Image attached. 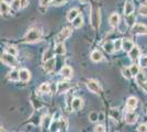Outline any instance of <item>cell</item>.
I'll list each match as a JSON object with an SVG mask.
<instances>
[{
  "instance_id": "cell-27",
  "label": "cell",
  "mask_w": 147,
  "mask_h": 132,
  "mask_svg": "<svg viewBox=\"0 0 147 132\" xmlns=\"http://www.w3.org/2000/svg\"><path fill=\"white\" fill-rule=\"evenodd\" d=\"M9 10H10V6L7 2H5V1H1V6H0V11H1V13L6 14V13L9 12Z\"/></svg>"
},
{
  "instance_id": "cell-30",
  "label": "cell",
  "mask_w": 147,
  "mask_h": 132,
  "mask_svg": "<svg viewBox=\"0 0 147 132\" xmlns=\"http://www.w3.org/2000/svg\"><path fill=\"white\" fill-rule=\"evenodd\" d=\"M6 51H7L6 53L12 55V56H17V55H18V51H17V49H16L14 46H8L6 49Z\"/></svg>"
},
{
  "instance_id": "cell-16",
  "label": "cell",
  "mask_w": 147,
  "mask_h": 132,
  "mask_svg": "<svg viewBox=\"0 0 147 132\" xmlns=\"http://www.w3.org/2000/svg\"><path fill=\"white\" fill-rule=\"evenodd\" d=\"M82 107V99L79 97H76L73 99V104H71V108L74 110H79Z\"/></svg>"
},
{
  "instance_id": "cell-22",
  "label": "cell",
  "mask_w": 147,
  "mask_h": 132,
  "mask_svg": "<svg viewBox=\"0 0 147 132\" xmlns=\"http://www.w3.org/2000/svg\"><path fill=\"white\" fill-rule=\"evenodd\" d=\"M54 54H55V52H54L53 50H51V49L46 50L43 55V61L44 62H47V61H49V60L54 58Z\"/></svg>"
},
{
  "instance_id": "cell-2",
  "label": "cell",
  "mask_w": 147,
  "mask_h": 132,
  "mask_svg": "<svg viewBox=\"0 0 147 132\" xmlns=\"http://www.w3.org/2000/svg\"><path fill=\"white\" fill-rule=\"evenodd\" d=\"M90 21H91V25L93 26V29H98L100 25V10L96 7H93L91 9Z\"/></svg>"
},
{
  "instance_id": "cell-4",
  "label": "cell",
  "mask_w": 147,
  "mask_h": 132,
  "mask_svg": "<svg viewBox=\"0 0 147 132\" xmlns=\"http://www.w3.org/2000/svg\"><path fill=\"white\" fill-rule=\"evenodd\" d=\"M1 62L3 64H6L8 66H11V67H14L17 65V60L16 57L8 54V53H5L1 55Z\"/></svg>"
},
{
  "instance_id": "cell-31",
  "label": "cell",
  "mask_w": 147,
  "mask_h": 132,
  "mask_svg": "<svg viewBox=\"0 0 147 132\" xmlns=\"http://www.w3.org/2000/svg\"><path fill=\"white\" fill-rule=\"evenodd\" d=\"M129 70H131V73H132V75L133 76H136L140 74V68H138V66L137 65H131V67H129Z\"/></svg>"
},
{
  "instance_id": "cell-26",
  "label": "cell",
  "mask_w": 147,
  "mask_h": 132,
  "mask_svg": "<svg viewBox=\"0 0 147 132\" xmlns=\"http://www.w3.org/2000/svg\"><path fill=\"white\" fill-rule=\"evenodd\" d=\"M135 78H136V83H137L138 85H141V86L144 84V83H146L145 82V81H146V76H145L144 73H140Z\"/></svg>"
},
{
  "instance_id": "cell-5",
  "label": "cell",
  "mask_w": 147,
  "mask_h": 132,
  "mask_svg": "<svg viewBox=\"0 0 147 132\" xmlns=\"http://www.w3.org/2000/svg\"><path fill=\"white\" fill-rule=\"evenodd\" d=\"M87 88L93 94H99L100 93V86H99L98 83L94 82V81H89L87 83Z\"/></svg>"
},
{
  "instance_id": "cell-38",
  "label": "cell",
  "mask_w": 147,
  "mask_h": 132,
  "mask_svg": "<svg viewBox=\"0 0 147 132\" xmlns=\"http://www.w3.org/2000/svg\"><path fill=\"white\" fill-rule=\"evenodd\" d=\"M140 14L147 16V5H142L141 8H140Z\"/></svg>"
},
{
  "instance_id": "cell-1",
  "label": "cell",
  "mask_w": 147,
  "mask_h": 132,
  "mask_svg": "<svg viewBox=\"0 0 147 132\" xmlns=\"http://www.w3.org/2000/svg\"><path fill=\"white\" fill-rule=\"evenodd\" d=\"M42 38V31L38 29H31L30 31L25 34L24 41L28 43H34L40 41Z\"/></svg>"
},
{
  "instance_id": "cell-21",
  "label": "cell",
  "mask_w": 147,
  "mask_h": 132,
  "mask_svg": "<svg viewBox=\"0 0 147 132\" xmlns=\"http://www.w3.org/2000/svg\"><path fill=\"white\" fill-rule=\"evenodd\" d=\"M59 129H61V120H59V121H58V120H54V121H52L51 127H49L51 132H57Z\"/></svg>"
},
{
  "instance_id": "cell-17",
  "label": "cell",
  "mask_w": 147,
  "mask_h": 132,
  "mask_svg": "<svg viewBox=\"0 0 147 132\" xmlns=\"http://www.w3.org/2000/svg\"><path fill=\"white\" fill-rule=\"evenodd\" d=\"M133 12H134V6H133V3L131 1H127L125 3V6H124V14L125 16H129Z\"/></svg>"
},
{
  "instance_id": "cell-12",
  "label": "cell",
  "mask_w": 147,
  "mask_h": 132,
  "mask_svg": "<svg viewBox=\"0 0 147 132\" xmlns=\"http://www.w3.org/2000/svg\"><path fill=\"white\" fill-rule=\"evenodd\" d=\"M55 63L56 62L54 58H52V60H49L47 62H45V64H44V70L47 72V73L54 70V68H55Z\"/></svg>"
},
{
  "instance_id": "cell-23",
  "label": "cell",
  "mask_w": 147,
  "mask_h": 132,
  "mask_svg": "<svg viewBox=\"0 0 147 132\" xmlns=\"http://www.w3.org/2000/svg\"><path fill=\"white\" fill-rule=\"evenodd\" d=\"M125 20H126V23H127V25L129 26H134L136 23H135V21H136V17H135L134 13H132V14H129V16H126V18H125Z\"/></svg>"
},
{
  "instance_id": "cell-7",
  "label": "cell",
  "mask_w": 147,
  "mask_h": 132,
  "mask_svg": "<svg viewBox=\"0 0 147 132\" xmlns=\"http://www.w3.org/2000/svg\"><path fill=\"white\" fill-rule=\"evenodd\" d=\"M69 88H70V85H69V83L67 82H61L57 84V93L58 94H63V93H66L69 90Z\"/></svg>"
},
{
  "instance_id": "cell-9",
  "label": "cell",
  "mask_w": 147,
  "mask_h": 132,
  "mask_svg": "<svg viewBox=\"0 0 147 132\" xmlns=\"http://www.w3.org/2000/svg\"><path fill=\"white\" fill-rule=\"evenodd\" d=\"M137 105V99L135 97H129L127 101H126V108H127V111H133Z\"/></svg>"
},
{
  "instance_id": "cell-6",
  "label": "cell",
  "mask_w": 147,
  "mask_h": 132,
  "mask_svg": "<svg viewBox=\"0 0 147 132\" xmlns=\"http://www.w3.org/2000/svg\"><path fill=\"white\" fill-rule=\"evenodd\" d=\"M133 33L135 34H146L147 33V26L141 23H136L133 26Z\"/></svg>"
},
{
  "instance_id": "cell-42",
  "label": "cell",
  "mask_w": 147,
  "mask_h": 132,
  "mask_svg": "<svg viewBox=\"0 0 147 132\" xmlns=\"http://www.w3.org/2000/svg\"><path fill=\"white\" fill-rule=\"evenodd\" d=\"M29 5V0H20V6H21V8L23 9V8H25V7Z\"/></svg>"
},
{
  "instance_id": "cell-8",
  "label": "cell",
  "mask_w": 147,
  "mask_h": 132,
  "mask_svg": "<svg viewBox=\"0 0 147 132\" xmlns=\"http://www.w3.org/2000/svg\"><path fill=\"white\" fill-rule=\"evenodd\" d=\"M19 75H20V81L21 82H29L31 78V73L25 68L21 69L19 72Z\"/></svg>"
},
{
  "instance_id": "cell-41",
  "label": "cell",
  "mask_w": 147,
  "mask_h": 132,
  "mask_svg": "<svg viewBox=\"0 0 147 132\" xmlns=\"http://www.w3.org/2000/svg\"><path fill=\"white\" fill-rule=\"evenodd\" d=\"M137 131L138 132H147V126L146 125H141V126L137 128Z\"/></svg>"
},
{
  "instance_id": "cell-18",
  "label": "cell",
  "mask_w": 147,
  "mask_h": 132,
  "mask_svg": "<svg viewBox=\"0 0 147 132\" xmlns=\"http://www.w3.org/2000/svg\"><path fill=\"white\" fill-rule=\"evenodd\" d=\"M103 49H104V51H105L107 53H109V54L113 53V52L115 51V49H114V42H111V41L105 42L103 45Z\"/></svg>"
},
{
  "instance_id": "cell-43",
  "label": "cell",
  "mask_w": 147,
  "mask_h": 132,
  "mask_svg": "<svg viewBox=\"0 0 147 132\" xmlns=\"http://www.w3.org/2000/svg\"><path fill=\"white\" fill-rule=\"evenodd\" d=\"M65 2H66V0H54L55 6H61V5H64Z\"/></svg>"
},
{
  "instance_id": "cell-45",
  "label": "cell",
  "mask_w": 147,
  "mask_h": 132,
  "mask_svg": "<svg viewBox=\"0 0 147 132\" xmlns=\"http://www.w3.org/2000/svg\"><path fill=\"white\" fill-rule=\"evenodd\" d=\"M141 1H142V2H143V3H144V2H146L147 0H141Z\"/></svg>"
},
{
  "instance_id": "cell-15",
  "label": "cell",
  "mask_w": 147,
  "mask_h": 132,
  "mask_svg": "<svg viewBox=\"0 0 147 132\" xmlns=\"http://www.w3.org/2000/svg\"><path fill=\"white\" fill-rule=\"evenodd\" d=\"M134 46H135L134 43H133L131 40H127V39L123 40V47H122V50H124L125 52H127V53H129V51L132 50Z\"/></svg>"
},
{
  "instance_id": "cell-14",
  "label": "cell",
  "mask_w": 147,
  "mask_h": 132,
  "mask_svg": "<svg viewBox=\"0 0 147 132\" xmlns=\"http://www.w3.org/2000/svg\"><path fill=\"white\" fill-rule=\"evenodd\" d=\"M61 75L64 78H70L73 76V70H71V68L69 66H64L61 69Z\"/></svg>"
},
{
  "instance_id": "cell-29",
  "label": "cell",
  "mask_w": 147,
  "mask_h": 132,
  "mask_svg": "<svg viewBox=\"0 0 147 132\" xmlns=\"http://www.w3.org/2000/svg\"><path fill=\"white\" fill-rule=\"evenodd\" d=\"M9 79L10 81H18V79H20V75H19V72H17V70H12L10 74H9Z\"/></svg>"
},
{
  "instance_id": "cell-36",
  "label": "cell",
  "mask_w": 147,
  "mask_h": 132,
  "mask_svg": "<svg viewBox=\"0 0 147 132\" xmlns=\"http://www.w3.org/2000/svg\"><path fill=\"white\" fill-rule=\"evenodd\" d=\"M11 8H13L14 10L20 9L21 8V6H20V0H13L12 3H11Z\"/></svg>"
},
{
  "instance_id": "cell-32",
  "label": "cell",
  "mask_w": 147,
  "mask_h": 132,
  "mask_svg": "<svg viewBox=\"0 0 147 132\" xmlns=\"http://www.w3.org/2000/svg\"><path fill=\"white\" fill-rule=\"evenodd\" d=\"M122 47H123V40H121V39L115 40L114 41V49H115V51L122 50Z\"/></svg>"
},
{
  "instance_id": "cell-44",
  "label": "cell",
  "mask_w": 147,
  "mask_h": 132,
  "mask_svg": "<svg viewBox=\"0 0 147 132\" xmlns=\"http://www.w3.org/2000/svg\"><path fill=\"white\" fill-rule=\"evenodd\" d=\"M141 87L143 88V90H144V91H145V93H147V83H144V84H143V85H142Z\"/></svg>"
},
{
  "instance_id": "cell-10",
  "label": "cell",
  "mask_w": 147,
  "mask_h": 132,
  "mask_svg": "<svg viewBox=\"0 0 147 132\" xmlns=\"http://www.w3.org/2000/svg\"><path fill=\"white\" fill-rule=\"evenodd\" d=\"M136 119H137L136 114H135L134 112H132V111H127L126 114H125V122L129 123V125L135 123V122H136Z\"/></svg>"
},
{
  "instance_id": "cell-33",
  "label": "cell",
  "mask_w": 147,
  "mask_h": 132,
  "mask_svg": "<svg viewBox=\"0 0 147 132\" xmlns=\"http://www.w3.org/2000/svg\"><path fill=\"white\" fill-rule=\"evenodd\" d=\"M122 75L126 78V79H131L132 78V73H131V70L129 68H122Z\"/></svg>"
},
{
  "instance_id": "cell-39",
  "label": "cell",
  "mask_w": 147,
  "mask_h": 132,
  "mask_svg": "<svg viewBox=\"0 0 147 132\" xmlns=\"http://www.w3.org/2000/svg\"><path fill=\"white\" fill-rule=\"evenodd\" d=\"M52 2V0H40V5L41 7H47Z\"/></svg>"
},
{
  "instance_id": "cell-13",
  "label": "cell",
  "mask_w": 147,
  "mask_h": 132,
  "mask_svg": "<svg viewBox=\"0 0 147 132\" xmlns=\"http://www.w3.org/2000/svg\"><path fill=\"white\" fill-rule=\"evenodd\" d=\"M78 16H80L78 9H75V8H74V9H70L67 13V20L68 21H74Z\"/></svg>"
},
{
  "instance_id": "cell-34",
  "label": "cell",
  "mask_w": 147,
  "mask_h": 132,
  "mask_svg": "<svg viewBox=\"0 0 147 132\" xmlns=\"http://www.w3.org/2000/svg\"><path fill=\"white\" fill-rule=\"evenodd\" d=\"M140 66L143 68H146L147 67V55L140 57Z\"/></svg>"
},
{
  "instance_id": "cell-37",
  "label": "cell",
  "mask_w": 147,
  "mask_h": 132,
  "mask_svg": "<svg viewBox=\"0 0 147 132\" xmlns=\"http://www.w3.org/2000/svg\"><path fill=\"white\" fill-rule=\"evenodd\" d=\"M59 130H61V132H66V130H67V122H66V120H61V129Z\"/></svg>"
},
{
  "instance_id": "cell-24",
  "label": "cell",
  "mask_w": 147,
  "mask_h": 132,
  "mask_svg": "<svg viewBox=\"0 0 147 132\" xmlns=\"http://www.w3.org/2000/svg\"><path fill=\"white\" fill-rule=\"evenodd\" d=\"M65 52H66V49H65L64 43L57 44V46H56V49H55L56 54H58V55H64V54H65Z\"/></svg>"
},
{
  "instance_id": "cell-28",
  "label": "cell",
  "mask_w": 147,
  "mask_h": 132,
  "mask_svg": "<svg viewBox=\"0 0 147 132\" xmlns=\"http://www.w3.org/2000/svg\"><path fill=\"white\" fill-rule=\"evenodd\" d=\"M40 91H41V93H46V94H49V91H51V86H49V83H43V84L40 86Z\"/></svg>"
},
{
  "instance_id": "cell-3",
  "label": "cell",
  "mask_w": 147,
  "mask_h": 132,
  "mask_svg": "<svg viewBox=\"0 0 147 132\" xmlns=\"http://www.w3.org/2000/svg\"><path fill=\"white\" fill-rule=\"evenodd\" d=\"M70 34H71V29H70V28H64V29L59 32V34L57 35V38H56V43L57 44L63 43L66 39H68L70 37Z\"/></svg>"
},
{
  "instance_id": "cell-20",
  "label": "cell",
  "mask_w": 147,
  "mask_h": 132,
  "mask_svg": "<svg viewBox=\"0 0 147 132\" xmlns=\"http://www.w3.org/2000/svg\"><path fill=\"white\" fill-rule=\"evenodd\" d=\"M102 54H101V52L98 50L93 51L91 53V60L93 61V62H96V63H98V62H100V61H102Z\"/></svg>"
},
{
  "instance_id": "cell-11",
  "label": "cell",
  "mask_w": 147,
  "mask_h": 132,
  "mask_svg": "<svg viewBox=\"0 0 147 132\" xmlns=\"http://www.w3.org/2000/svg\"><path fill=\"white\" fill-rule=\"evenodd\" d=\"M109 22H110V25L113 26V28H117L119 23H120V16L117 13H113L111 14L110 19H109Z\"/></svg>"
},
{
  "instance_id": "cell-19",
  "label": "cell",
  "mask_w": 147,
  "mask_h": 132,
  "mask_svg": "<svg viewBox=\"0 0 147 132\" xmlns=\"http://www.w3.org/2000/svg\"><path fill=\"white\" fill-rule=\"evenodd\" d=\"M140 49L137 46H134L132 50L129 52V57L131 60H136L137 57H140Z\"/></svg>"
},
{
  "instance_id": "cell-35",
  "label": "cell",
  "mask_w": 147,
  "mask_h": 132,
  "mask_svg": "<svg viewBox=\"0 0 147 132\" xmlns=\"http://www.w3.org/2000/svg\"><path fill=\"white\" fill-rule=\"evenodd\" d=\"M89 119L91 120L92 122H96V121L99 119V113L96 112V111H92V112H90V114H89Z\"/></svg>"
},
{
  "instance_id": "cell-40",
  "label": "cell",
  "mask_w": 147,
  "mask_h": 132,
  "mask_svg": "<svg viewBox=\"0 0 147 132\" xmlns=\"http://www.w3.org/2000/svg\"><path fill=\"white\" fill-rule=\"evenodd\" d=\"M105 131V129H104V127L102 125H99L94 128V132H104Z\"/></svg>"
},
{
  "instance_id": "cell-25",
  "label": "cell",
  "mask_w": 147,
  "mask_h": 132,
  "mask_svg": "<svg viewBox=\"0 0 147 132\" xmlns=\"http://www.w3.org/2000/svg\"><path fill=\"white\" fill-rule=\"evenodd\" d=\"M82 24H84V19H82L81 16H78V17L73 21V25L75 28H81Z\"/></svg>"
}]
</instances>
